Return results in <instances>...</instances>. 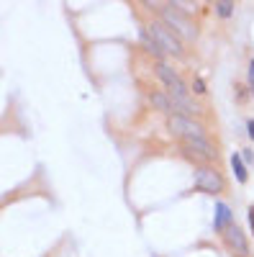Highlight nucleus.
<instances>
[{"instance_id": "f03ea898", "label": "nucleus", "mask_w": 254, "mask_h": 257, "mask_svg": "<svg viewBox=\"0 0 254 257\" xmlns=\"http://www.w3.org/2000/svg\"><path fill=\"white\" fill-rule=\"evenodd\" d=\"M162 18H165L167 24L180 33V39L193 41L195 36H198V29H195V24H193V21H190L188 16H185V13H180V8H175V5L162 8Z\"/></svg>"}, {"instance_id": "423d86ee", "label": "nucleus", "mask_w": 254, "mask_h": 257, "mask_svg": "<svg viewBox=\"0 0 254 257\" xmlns=\"http://www.w3.org/2000/svg\"><path fill=\"white\" fill-rule=\"evenodd\" d=\"M231 224V208L226 203H216V219H213V227L218 231H224Z\"/></svg>"}, {"instance_id": "9b49d317", "label": "nucleus", "mask_w": 254, "mask_h": 257, "mask_svg": "<svg viewBox=\"0 0 254 257\" xmlns=\"http://www.w3.org/2000/svg\"><path fill=\"white\" fill-rule=\"evenodd\" d=\"M249 87H252V93H254V59L249 62Z\"/></svg>"}, {"instance_id": "f257e3e1", "label": "nucleus", "mask_w": 254, "mask_h": 257, "mask_svg": "<svg viewBox=\"0 0 254 257\" xmlns=\"http://www.w3.org/2000/svg\"><path fill=\"white\" fill-rule=\"evenodd\" d=\"M167 126H169L172 134H177L180 139H185V147L193 149L198 157H205V160L216 157L213 144L208 142V137L203 134L198 121H193L190 116H182V114H169L167 116Z\"/></svg>"}, {"instance_id": "20e7f679", "label": "nucleus", "mask_w": 254, "mask_h": 257, "mask_svg": "<svg viewBox=\"0 0 254 257\" xmlns=\"http://www.w3.org/2000/svg\"><path fill=\"white\" fill-rule=\"evenodd\" d=\"M224 242H226V247L234 252V255L249 257V242H247V237H244V231H241V227L228 224V227L224 229Z\"/></svg>"}, {"instance_id": "0eeeda50", "label": "nucleus", "mask_w": 254, "mask_h": 257, "mask_svg": "<svg viewBox=\"0 0 254 257\" xmlns=\"http://www.w3.org/2000/svg\"><path fill=\"white\" fill-rule=\"evenodd\" d=\"M231 167H234L236 180H239V183H247L249 172H247V167H244V162H241V157H239V154H234V157H231Z\"/></svg>"}, {"instance_id": "9d476101", "label": "nucleus", "mask_w": 254, "mask_h": 257, "mask_svg": "<svg viewBox=\"0 0 254 257\" xmlns=\"http://www.w3.org/2000/svg\"><path fill=\"white\" fill-rule=\"evenodd\" d=\"M218 16H221V18H228L231 16V10H234V5H231V3H218Z\"/></svg>"}, {"instance_id": "1a4fd4ad", "label": "nucleus", "mask_w": 254, "mask_h": 257, "mask_svg": "<svg viewBox=\"0 0 254 257\" xmlns=\"http://www.w3.org/2000/svg\"><path fill=\"white\" fill-rule=\"evenodd\" d=\"M139 36H141V41H144V47H146V49H149V52H152V54H154V57H157V59L162 62V54H165V52H162V49L157 47V44H154V39H152V36H149V33H146V31H139Z\"/></svg>"}, {"instance_id": "7ed1b4c3", "label": "nucleus", "mask_w": 254, "mask_h": 257, "mask_svg": "<svg viewBox=\"0 0 254 257\" xmlns=\"http://www.w3.org/2000/svg\"><path fill=\"white\" fill-rule=\"evenodd\" d=\"M149 36L154 39V44L162 49V52H167V54H175V57H182V44L177 39V33H172L165 24H152V29H149Z\"/></svg>"}, {"instance_id": "f8f14e48", "label": "nucleus", "mask_w": 254, "mask_h": 257, "mask_svg": "<svg viewBox=\"0 0 254 257\" xmlns=\"http://www.w3.org/2000/svg\"><path fill=\"white\" fill-rule=\"evenodd\" d=\"M193 87H195V93H205V83H203V80H195Z\"/></svg>"}, {"instance_id": "4468645a", "label": "nucleus", "mask_w": 254, "mask_h": 257, "mask_svg": "<svg viewBox=\"0 0 254 257\" xmlns=\"http://www.w3.org/2000/svg\"><path fill=\"white\" fill-rule=\"evenodd\" d=\"M247 129H249V137L254 139V121H249V124H247Z\"/></svg>"}, {"instance_id": "6e6552de", "label": "nucleus", "mask_w": 254, "mask_h": 257, "mask_svg": "<svg viewBox=\"0 0 254 257\" xmlns=\"http://www.w3.org/2000/svg\"><path fill=\"white\" fill-rule=\"evenodd\" d=\"M152 103H154L157 108H162V111H167V114H177V111H175V103H172V100H169L167 95L154 93V95H152Z\"/></svg>"}, {"instance_id": "39448f33", "label": "nucleus", "mask_w": 254, "mask_h": 257, "mask_svg": "<svg viewBox=\"0 0 254 257\" xmlns=\"http://www.w3.org/2000/svg\"><path fill=\"white\" fill-rule=\"evenodd\" d=\"M195 188L203 193H221L224 191V177L208 170V167H203V170H198V175H195Z\"/></svg>"}, {"instance_id": "ddd939ff", "label": "nucleus", "mask_w": 254, "mask_h": 257, "mask_svg": "<svg viewBox=\"0 0 254 257\" xmlns=\"http://www.w3.org/2000/svg\"><path fill=\"white\" fill-rule=\"evenodd\" d=\"M249 224H252V234H254V208H249Z\"/></svg>"}]
</instances>
